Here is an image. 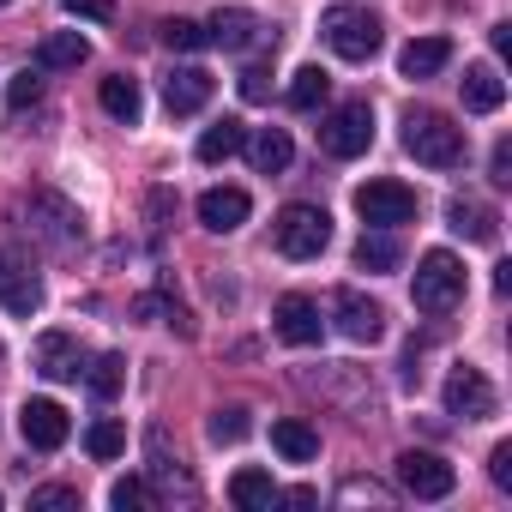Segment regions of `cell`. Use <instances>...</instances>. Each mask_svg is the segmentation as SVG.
Returning <instances> with one entry per match:
<instances>
[{
  "label": "cell",
  "instance_id": "6da1fadb",
  "mask_svg": "<svg viewBox=\"0 0 512 512\" xmlns=\"http://www.w3.org/2000/svg\"><path fill=\"white\" fill-rule=\"evenodd\" d=\"M404 151L428 169H458L470 157V139L452 115L440 109H404Z\"/></svg>",
  "mask_w": 512,
  "mask_h": 512
},
{
  "label": "cell",
  "instance_id": "7a4b0ae2",
  "mask_svg": "<svg viewBox=\"0 0 512 512\" xmlns=\"http://www.w3.org/2000/svg\"><path fill=\"white\" fill-rule=\"evenodd\" d=\"M25 223H31V235L49 253H73L85 241V211L67 193H55V187H31L25 193Z\"/></svg>",
  "mask_w": 512,
  "mask_h": 512
},
{
  "label": "cell",
  "instance_id": "3957f363",
  "mask_svg": "<svg viewBox=\"0 0 512 512\" xmlns=\"http://www.w3.org/2000/svg\"><path fill=\"white\" fill-rule=\"evenodd\" d=\"M320 37H326V49H332L338 61H374V55H380L386 25H380V13L338 0V7H326V13H320Z\"/></svg>",
  "mask_w": 512,
  "mask_h": 512
},
{
  "label": "cell",
  "instance_id": "277c9868",
  "mask_svg": "<svg viewBox=\"0 0 512 512\" xmlns=\"http://www.w3.org/2000/svg\"><path fill=\"white\" fill-rule=\"evenodd\" d=\"M410 296H416V308L428 314V320H440V314H452L458 302H464V266L452 260L446 247H434V253H422V266H416V284H410Z\"/></svg>",
  "mask_w": 512,
  "mask_h": 512
},
{
  "label": "cell",
  "instance_id": "5b68a950",
  "mask_svg": "<svg viewBox=\"0 0 512 512\" xmlns=\"http://www.w3.org/2000/svg\"><path fill=\"white\" fill-rule=\"evenodd\" d=\"M272 241H278L284 260H320L332 247V217L320 205H284L272 223Z\"/></svg>",
  "mask_w": 512,
  "mask_h": 512
},
{
  "label": "cell",
  "instance_id": "8992f818",
  "mask_svg": "<svg viewBox=\"0 0 512 512\" xmlns=\"http://www.w3.org/2000/svg\"><path fill=\"white\" fill-rule=\"evenodd\" d=\"M368 145H374V109H368V103H338V109L320 121V151H326V157H344V163H350V157H362Z\"/></svg>",
  "mask_w": 512,
  "mask_h": 512
},
{
  "label": "cell",
  "instance_id": "52a82bcc",
  "mask_svg": "<svg viewBox=\"0 0 512 512\" xmlns=\"http://www.w3.org/2000/svg\"><path fill=\"white\" fill-rule=\"evenodd\" d=\"M356 211L368 229H398V223H416L422 199L404 181H368V187H356Z\"/></svg>",
  "mask_w": 512,
  "mask_h": 512
},
{
  "label": "cell",
  "instance_id": "ba28073f",
  "mask_svg": "<svg viewBox=\"0 0 512 512\" xmlns=\"http://www.w3.org/2000/svg\"><path fill=\"white\" fill-rule=\"evenodd\" d=\"M0 308L13 320H31L43 308V278L31 266V253H19V247H0Z\"/></svg>",
  "mask_w": 512,
  "mask_h": 512
},
{
  "label": "cell",
  "instance_id": "9c48e42d",
  "mask_svg": "<svg viewBox=\"0 0 512 512\" xmlns=\"http://www.w3.org/2000/svg\"><path fill=\"white\" fill-rule=\"evenodd\" d=\"M440 398H446V416H458V422H482V416H494V386H488V374L470 368V362H458V368L446 374Z\"/></svg>",
  "mask_w": 512,
  "mask_h": 512
},
{
  "label": "cell",
  "instance_id": "30bf717a",
  "mask_svg": "<svg viewBox=\"0 0 512 512\" xmlns=\"http://www.w3.org/2000/svg\"><path fill=\"white\" fill-rule=\"evenodd\" d=\"M398 482H404V494H416V500H446V494L458 488V470H452L440 452H404V458H398Z\"/></svg>",
  "mask_w": 512,
  "mask_h": 512
},
{
  "label": "cell",
  "instance_id": "8fae6325",
  "mask_svg": "<svg viewBox=\"0 0 512 512\" xmlns=\"http://www.w3.org/2000/svg\"><path fill=\"white\" fill-rule=\"evenodd\" d=\"M19 434H25V446H37V452H61L67 434H73V422H67V410H61L55 398H25Z\"/></svg>",
  "mask_w": 512,
  "mask_h": 512
},
{
  "label": "cell",
  "instance_id": "7c38bea8",
  "mask_svg": "<svg viewBox=\"0 0 512 512\" xmlns=\"http://www.w3.org/2000/svg\"><path fill=\"white\" fill-rule=\"evenodd\" d=\"M145 452H151V494H157V500H175V494H181V506H193V500H199V482L181 470V458H169L163 428H151Z\"/></svg>",
  "mask_w": 512,
  "mask_h": 512
},
{
  "label": "cell",
  "instance_id": "4fadbf2b",
  "mask_svg": "<svg viewBox=\"0 0 512 512\" xmlns=\"http://www.w3.org/2000/svg\"><path fill=\"white\" fill-rule=\"evenodd\" d=\"M332 314H338V332H344L350 344H374V338L386 332V308L368 302L362 290H338V296H332Z\"/></svg>",
  "mask_w": 512,
  "mask_h": 512
},
{
  "label": "cell",
  "instance_id": "5bb4252c",
  "mask_svg": "<svg viewBox=\"0 0 512 512\" xmlns=\"http://www.w3.org/2000/svg\"><path fill=\"white\" fill-rule=\"evenodd\" d=\"M205 43H211V49L241 55V49H253V43H272V31H266L260 19H253V13H241V7H223V13H211Z\"/></svg>",
  "mask_w": 512,
  "mask_h": 512
},
{
  "label": "cell",
  "instance_id": "9a60e30c",
  "mask_svg": "<svg viewBox=\"0 0 512 512\" xmlns=\"http://www.w3.org/2000/svg\"><path fill=\"white\" fill-rule=\"evenodd\" d=\"M31 368H37L43 380H79V374H85V350H79L67 332H43L37 350H31Z\"/></svg>",
  "mask_w": 512,
  "mask_h": 512
},
{
  "label": "cell",
  "instance_id": "2e32d148",
  "mask_svg": "<svg viewBox=\"0 0 512 512\" xmlns=\"http://www.w3.org/2000/svg\"><path fill=\"white\" fill-rule=\"evenodd\" d=\"M247 211H253V199H247L241 187H205V193H199V223H205L211 235L241 229V223H247Z\"/></svg>",
  "mask_w": 512,
  "mask_h": 512
},
{
  "label": "cell",
  "instance_id": "e0dca14e",
  "mask_svg": "<svg viewBox=\"0 0 512 512\" xmlns=\"http://www.w3.org/2000/svg\"><path fill=\"white\" fill-rule=\"evenodd\" d=\"M320 332H326V320H320L314 296H284V302H278V338H284V344L308 350V344H320Z\"/></svg>",
  "mask_w": 512,
  "mask_h": 512
},
{
  "label": "cell",
  "instance_id": "ac0fdd59",
  "mask_svg": "<svg viewBox=\"0 0 512 512\" xmlns=\"http://www.w3.org/2000/svg\"><path fill=\"white\" fill-rule=\"evenodd\" d=\"M163 103H169V115H199L211 103V73L205 67H175L163 79Z\"/></svg>",
  "mask_w": 512,
  "mask_h": 512
},
{
  "label": "cell",
  "instance_id": "d6986e66",
  "mask_svg": "<svg viewBox=\"0 0 512 512\" xmlns=\"http://www.w3.org/2000/svg\"><path fill=\"white\" fill-rule=\"evenodd\" d=\"M229 500H235L241 512H272L284 494H278L272 470H253V464H247V470H235V476H229Z\"/></svg>",
  "mask_w": 512,
  "mask_h": 512
},
{
  "label": "cell",
  "instance_id": "ffe728a7",
  "mask_svg": "<svg viewBox=\"0 0 512 512\" xmlns=\"http://www.w3.org/2000/svg\"><path fill=\"white\" fill-rule=\"evenodd\" d=\"M458 91H464V109H470V115H494V109L506 103V85H500V73H494L488 61H476V67H464V79H458Z\"/></svg>",
  "mask_w": 512,
  "mask_h": 512
},
{
  "label": "cell",
  "instance_id": "44dd1931",
  "mask_svg": "<svg viewBox=\"0 0 512 512\" xmlns=\"http://www.w3.org/2000/svg\"><path fill=\"white\" fill-rule=\"evenodd\" d=\"M97 103H103V115H109V121H121V127H133V121L145 115L139 79H127V73H109V79L97 85Z\"/></svg>",
  "mask_w": 512,
  "mask_h": 512
},
{
  "label": "cell",
  "instance_id": "7402d4cb",
  "mask_svg": "<svg viewBox=\"0 0 512 512\" xmlns=\"http://www.w3.org/2000/svg\"><path fill=\"white\" fill-rule=\"evenodd\" d=\"M247 157H253V169H260V175H284L290 157H296V145H290L284 127H260V133L247 139Z\"/></svg>",
  "mask_w": 512,
  "mask_h": 512
},
{
  "label": "cell",
  "instance_id": "603a6c76",
  "mask_svg": "<svg viewBox=\"0 0 512 512\" xmlns=\"http://www.w3.org/2000/svg\"><path fill=\"white\" fill-rule=\"evenodd\" d=\"M85 55H91V43H85L79 31H55V37H43V43H37V73H67V67H85Z\"/></svg>",
  "mask_w": 512,
  "mask_h": 512
},
{
  "label": "cell",
  "instance_id": "cb8c5ba5",
  "mask_svg": "<svg viewBox=\"0 0 512 512\" xmlns=\"http://www.w3.org/2000/svg\"><path fill=\"white\" fill-rule=\"evenodd\" d=\"M446 61H452V43H446V37H416V43H404L398 73H404V79H434Z\"/></svg>",
  "mask_w": 512,
  "mask_h": 512
},
{
  "label": "cell",
  "instance_id": "d4e9b609",
  "mask_svg": "<svg viewBox=\"0 0 512 512\" xmlns=\"http://www.w3.org/2000/svg\"><path fill=\"white\" fill-rule=\"evenodd\" d=\"M446 223H452L464 241H482V247L500 241V217H494L488 205H476V199H452V205H446Z\"/></svg>",
  "mask_w": 512,
  "mask_h": 512
},
{
  "label": "cell",
  "instance_id": "484cf974",
  "mask_svg": "<svg viewBox=\"0 0 512 512\" xmlns=\"http://www.w3.org/2000/svg\"><path fill=\"white\" fill-rule=\"evenodd\" d=\"M272 446H278L290 464H308V458H320V434H314L302 416H278V422H272Z\"/></svg>",
  "mask_w": 512,
  "mask_h": 512
},
{
  "label": "cell",
  "instance_id": "4316f807",
  "mask_svg": "<svg viewBox=\"0 0 512 512\" xmlns=\"http://www.w3.org/2000/svg\"><path fill=\"white\" fill-rule=\"evenodd\" d=\"M241 145H247V127H241L235 115H223L217 127L199 133V163H223V157H235Z\"/></svg>",
  "mask_w": 512,
  "mask_h": 512
},
{
  "label": "cell",
  "instance_id": "83f0119b",
  "mask_svg": "<svg viewBox=\"0 0 512 512\" xmlns=\"http://www.w3.org/2000/svg\"><path fill=\"white\" fill-rule=\"evenodd\" d=\"M398 260H404V253H398L392 235H362L356 241V266L362 272H398Z\"/></svg>",
  "mask_w": 512,
  "mask_h": 512
},
{
  "label": "cell",
  "instance_id": "f1b7e54d",
  "mask_svg": "<svg viewBox=\"0 0 512 512\" xmlns=\"http://www.w3.org/2000/svg\"><path fill=\"white\" fill-rule=\"evenodd\" d=\"M247 404H223V410H211V422H205V434L217 440V446H235V440H247Z\"/></svg>",
  "mask_w": 512,
  "mask_h": 512
},
{
  "label": "cell",
  "instance_id": "f546056e",
  "mask_svg": "<svg viewBox=\"0 0 512 512\" xmlns=\"http://www.w3.org/2000/svg\"><path fill=\"white\" fill-rule=\"evenodd\" d=\"M326 91H332V79H326L320 67H302V73L290 79V109H320Z\"/></svg>",
  "mask_w": 512,
  "mask_h": 512
},
{
  "label": "cell",
  "instance_id": "4dcf8cb0",
  "mask_svg": "<svg viewBox=\"0 0 512 512\" xmlns=\"http://www.w3.org/2000/svg\"><path fill=\"white\" fill-rule=\"evenodd\" d=\"M85 386H91L97 398H115V392L127 386V362H121V356H97V362L85 368Z\"/></svg>",
  "mask_w": 512,
  "mask_h": 512
},
{
  "label": "cell",
  "instance_id": "1f68e13d",
  "mask_svg": "<svg viewBox=\"0 0 512 512\" xmlns=\"http://www.w3.org/2000/svg\"><path fill=\"white\" fill-rule=\"evenodd\" d=\"M85 446H91V458H121L127 452V428L115 422V416H103V422H91V434H85Z\"/></svg>",
  "mask_w": 512,
  "mask_h": 512
},
{
  "label": "cell",
  "instance_id": "d6a6232c",
  "mask_svg": "<svg viewBox=\"0 0 512 512\" xmlns=\"http://www.w3.org/2000/svg\"><path fill=\"white\" fill-rule=\"evenodd\" d=\"M163 49L199 55V49H205V25H193V19H163Z\"/></svg>",
  "mask_w": 512,
  "mask_h": 512
},
{
  "label": "cell",
  "instance_id": "836d02e7",
  "mask_svg": "<svg viewBox=\"0 0 512 512\" xmlns=\"http://www.w3.org/2000/svg\"><path fill=\"white\" fill-rule=\"evenodd\" d=\"M109 500H115L121 512H139V506H157V494H151V482H145V476H121V482L109 488Z\"/></svg>",
  "mask_w": 512,
  "mask_h": 512
},
{
  "label": "cell",
  "instance_id": "e575fe53",
  "mask_svg": "<svg viewBox=\"0 0 512 512\" xmlns=\"http://www.w3.org/2000/svg\"><path fill=\"white\" fill-rule=\"evenodd\" d=\"M31 512H79V488L49 482V488H37V494H31Z\"/></svg>",
  "mask_w": 512,
  "mask_h": 512
},
{
  "label": "cell",
  "instance_id": "d590c367",
  "mask_svg": "<svg viewBox=\"0 0 512 512\" xmlns=\"http://www.w3.org/2000/svg\"><path fill=\"white\" fill-rule=\"evenodd\" d=\"M37 97H43V73H37V67H25V73L7 85V103H13V109H31Z\"/></svg>",
  "mask_w": 512,
  "mask_h": 512
},
{
  "label": "cell",
  "instance_id": "8d00e7d4",
  "mask_svg": "<svg viewBox=\"0 0 512 512\" xmlns=\"http://www.w3.org/2000/svg\"><path fill=\"white\" fill-rule=\"evenodd\" d=\"M61 7H67L73 19H91V25H109V19H115V0H61Z\"/></svg>",
  "mask_w": 512,
  "mask_h": 512
},
{
  "label": "cell",
  "instance_id": "74e56055",
  "mask_svg": "<svg viewBox=\"0 0 512 512\" xmlns=\"http://www.w3.org/2000/svg\"><path fill=\"white\" fill-rule=\"evenodd\" d=\"M241 97H247V103H266V97H272V67H247V73H241Z\"/></svg>",
  "mask_w": 512,
  "mask_h": 512
},
{
  "label": "cell",
  "instance_id": "f35d334b",
  "mask_svg": "<svg viewBox=\"0 0 512 512\" xmlns=\"http://www.w3.org/2000/svg\"><path fill=\"white\" fill-rule=\"evenodd\" d=\"M488 181H494V187H512V139H494V157H488Z\"/></svg>",
  "mask_w": 512,
  "mask_h": 512
},
{
  "label": "cell",
  "instance_id": "ab89813d",
  "mask_svg": "<svg viewBox=\"0 0 512 512\" xmlns=\"http://www.w3.org/2000/svg\"><path fill=\"white\" fill-rule=\"evenodd\" d=\"M488 476H494V488H512V440H500L488 452Z\"/></svg>",
  "mask_w": 512,
  "mask_h": 512
},
{
  "label": "cell",
  "instance_id": "60d3db41",
  "mask_svg": "<svg viewBox=\"0 0 512 512\" xmlns=\"http://www.w3.org/2000/svg\"><path fill=\"white\" fill-rule=\"evenodd\" d=\"M344 500H374V506H386L392 494H386L380 482H362V476H350V482H344Z\"/></svg>",
  "mask_w": 512,
  "mask_h": 512
},
{
  "label": "cell",
  "instance_id": "b9f144b4",
  "mask_svg": "<svg viewBox=\"0 0 512 512\" xmlns=\"http://www.w3.org/2000/svg\"><path fill=\"white\" fill-rule=\"evenodd\" d=\"M169 211H175V199L157 187V193H151V217H157V229H163V217H169Z\"/></svg>",
  "mask_w": 512,
  "mask_h": 512
},
{
  "label": "cell",
  "instance_id": "7bdbcfd3",
  "mask_svg": "<svg viewBox=\"0 0 512 512\" xmlns=\"http://www.w3.org/2000/svg\"><path fill=\"white\" fill-rule=\"evenodd\" d=\"M0 7H7V0H0Z\"/></svg>",
  "mask_w": 512,
  "mask_h": 512
}]
</instances>
